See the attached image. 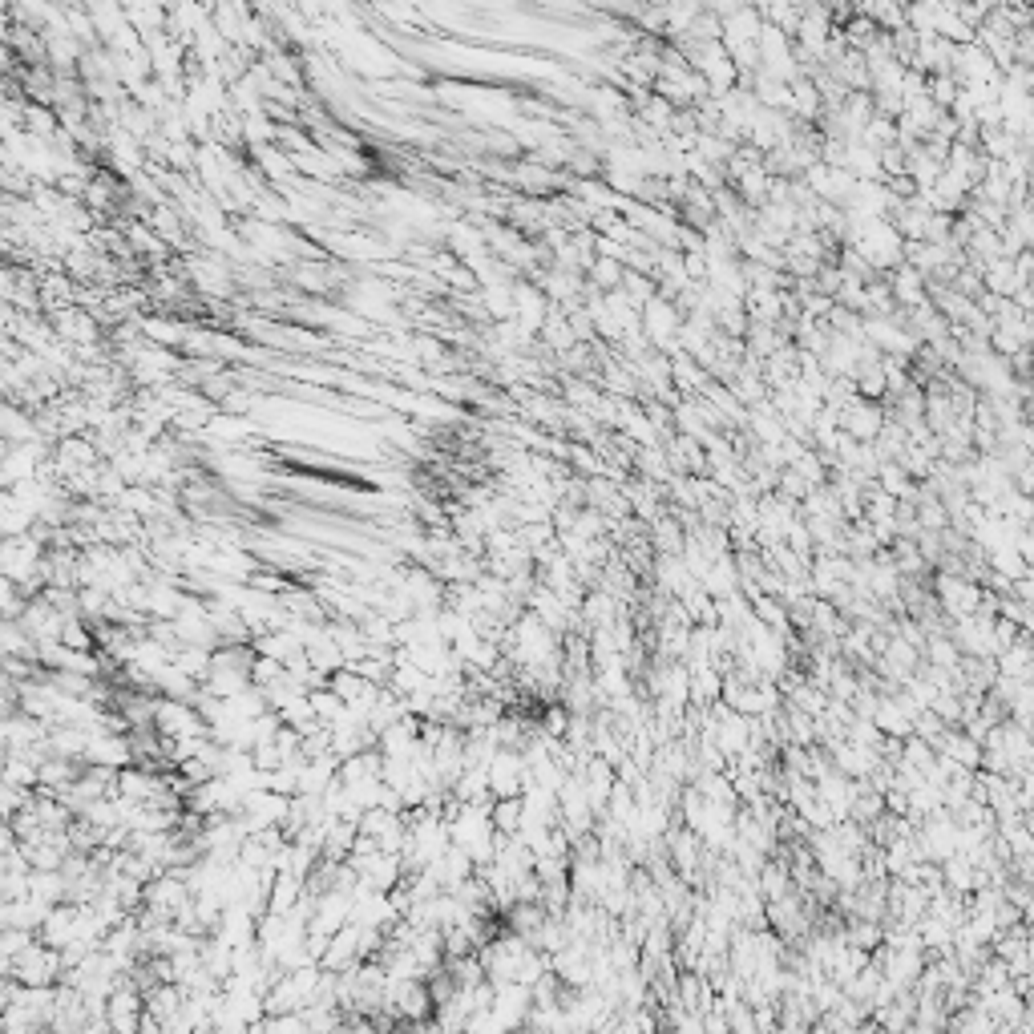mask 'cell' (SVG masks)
Here are the masks:
<instances>
[{"instance_id":"3957f363","label":"cell","mask_w":1034,"mask_h":1034,"mask_svg":"<svg viewBox=\"0 0 1034 1034\" xmlns=\"http://www.w3.org/2000/svg\"><path fill=\"white\" fill-rule=\"evenodd\" d=\"M841 421H845V433L849 437H857V441H869V437H877L881 433V408L877 404H869V400H849V404H841Z\"/></svg>"},{"instance_id":"7a4b0ae2","label":"cell","mask_w":1034,"mask_h":1034,"mask_svg":"<svg viewBox=\"0 0 1034 1034\" xmlns=\"http://www.w3.org/2000/svg\"><path fill=\"white\" fill-rule=\"evenodd\" d=\"M530 1006H534V990H530V986L505 982V986H497L489 1014L497 1018V1026H501L505 1034H517V1026H526V1018H530Z\"/></svg>"},{"instance_id":"5b68a950","label":"cell","mask_w":1034,"mask_h":1034,"mask_svg":"<svg viewBox=\"0 0 1034 1034\" xmlns=\"http://www.w3.org/2000/svg\"><path fill=\"white\" fill-rule=\"evenodd\" d=\"M921 271L917 267H901L897 271V279H893V295L901 299V303H909V307H921L925 303V295H921Z\"/></svg>"},{"instance_id":"6da1fadb","label":"cell","mask_w":1034,"mask_h":1034,"mask_svg":"<svg viewBox=\"0 0 1034 1034\" xmlns=\"http://www.w3.org/2000/svg\"><path fill=\"white\" fill-rule=\"evenodd\" d=\"M5 974H9L13 982H21V986H61V978H65V958H61V950H53V946H45V942H33L21 958L5 962Z\"/></svg>"},{"instance_id":"8992f818","label":"cell","mask_w":1034,"mask_h":1034,"mask_svg":"<svg viewBox=\"0 0 1034 1034\" xmlns=\"http://www.w3.org/2000/svg\"><path fill=\"white\" fill-rule=\"evenodd\" d=\"M881 489L889 497H913V485H909V473L901 465H881Z\"/></svg>"},{"instance_id":"277c9868","label":"cell","mask_w":1034,"mask_h":1034,"mask_svg":"<svg viewBox=\"0 0 1034 1034\" xmlns=\"http://www.w3.org/2000/svg\"><path fill=\"white\" fill-rule=\"evenodd\" d=\"M675 324H679V316H675L671 303H663V299H651V303H647V328H651V336H655L659 344H671Z\"/></svg>"}]
</instances>
